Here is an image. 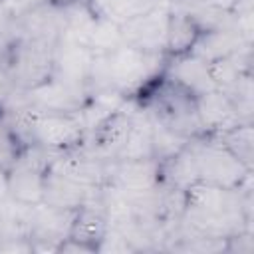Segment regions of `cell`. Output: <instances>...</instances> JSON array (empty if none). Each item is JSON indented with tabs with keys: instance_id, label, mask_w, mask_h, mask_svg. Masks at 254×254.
<instances>
[{
	"instance_id": "obj_1",
	"label": "cell",
	"mask_w": 254,
	"mask_h": 254,
	"mask_svg": "<svg viewBox=\"0 0 254 254\" xmlns=\"http://www.w3.org/2000/svg\"><path fill=\"white\" fill-rule=\"evenodd\" d=\"M163 56L165 54H147L127 44H121L109 54L93 56L89 91L115 89L123 95H129L157 75Z\"/></svg>"
},
{
	"instance_id": "obj_2",
	"label": "cell",
	"mask_w": 254,
	"mask_h": 254,
	"mask_svg": "<svg viewBox=\"0 0 254 254\" xmlns=\"http://www.w3.org/2000/svg\"><path fill=\"white\" fill-rule=\"evenodd\" d=\"M192 149H194L198 183L216 185L224 189L250 187L252 169L240 163L218 139L208 135L192 137Z\"/></svg>"
},
{
	"instance_id": "obj_3",
	"label": "cell",
	"mask_w": 254,
	"mask_h": 254,
	"mask_svg": "<svg viewBox=\"0 0 254 254\" xmlns=\"http://www.w3.org/2000/svg\"><path fill=\"white\" fill-rule=\"evenodd\" d=\"M4 64L18 89H32L54 75V44L16 38L4 56Z\"/></svg>"
},
{
	"instance_id": "obj_4",
	"label": "cell",
	"mask_w": 254,
	"mask_h": 254,
	"mask_svg": "<svg viewBox=\"0 0 254 254\" xmlns=\"http://www.w3.org/2000/svg\"><path fill=\"white\" fill-rule=\"evenodd\" d=\"M77 208H60L40 202L32 208L30 216V240L34 252H58L60 244L69 238Z\"/></svg>"
},
{
	"instance_id": "obj_5",
	"label": "cell",
	"mask_w": 254,
	"mask_h": 254,
	"mask_svg": "<svg viewBox=\"0 0 254 254\" xmlns=\"http://www.w3.org/2000/svg\"><path fill=\"white\" fill-rule=\"evenodd\" d=\"M169 14H171L169 0H163L145 14L123 22L121 24L123 44L147 54H165Z\"/></svg>"
},
{
	"instance_id": "obj_6",
	"label": "cell",
	"mask_w": 254,
	"mask_h": 254,
	"mask_svg": "<svg viewBox=\"0 0 254 254\" xmlns=\"http://www.w3.org/2000/svg\"><path fill=\"white\" fill-rule=\"evenodd\" d=\"M22 91L30 107L40 111H58V113H79L89 97L87 87L67 83L54 75L48 81Z\"/></svg>"
},
{
	"instance_id": "obj_7",
	"label": "cell",
	"mask_w": 254,
	"mask_h": 254,
	"mask_svg": "<svg viewBox=\"0 0 254 254\" xmlns=\"http://www.w3.org/2000/svg\"><path fill=\"white\" fill-rule=\"evenodd\" d=\"M161 183V161L153 157L107 161L105 185L109 187H115L125 192H143L159 187Z\"/></svg>"
},
{
	"instance_id": "obj_8",
	"label": "cell",
	"mask_w": 254,
	"mask_h": 254,
	"mask_svg": "<svg viewBox=\"0 0 254 254\" xmlns=\"http://www.w3.org/2000/svg\"><path fill=\"white\" fill-rule=\"evenodd\" d=\"M93 54L77 40L60 36L54 44V77L89 89Z\"/></svg>"
},
{
	"instance_id": "obj_9",
	"label": "cell",
	"mask_w": 254,
	"mask_h": 254,
	"mask_svg": "<svg viewBox=\"0 0 254 254\" xmlns=\"http://www.w3.org/2000/svg\"><path fill=\"white\" fill-rule=\"evenodd\" d=\"M165 77L194 97L200 93L216 89L214 79L210 75L208 62H204L202 58H198L190 52L181 54V56H173V60L165 67Z\"/></svg>"
},
{
	"instance_id": "obj_10",
	"label": "cell",
	"mask_w": 254,
	"mask_h": 254,
	"mask_svg": "<svg viewBox=\"0 0 254 254\" xmlns=\"http://www.w3.org/2000/svg\"><path fill=\"white\" fill-rule=\"evenodd\" d=\"M16 36L18 38H30V40H42L56 44L58 38L64 34V14L62 4L52 0L34 12L14 20Z\"/></svg>"
},
{
	"instance_id": "obj_11",
	"label": "cell",
	"mask_w": 254,
	"mask_h": 254,
	"mask_svg": "<svg viewBox=\"0 0 254 254\" xmlns=\"http://www.w3.org/2000/svg\"><path fill=\"white\" fill-rule=\"evenodd\" d=\"M194 107H196L202 135L212 137V135H218L220 131L232 127L234 123H238V115H236V109H234L230 97L220 89H212V91L196 95Z\"/></svg>"
},
{
	"instance_id": "obj_12",
	"label": "cell",
	"mask_w": 254,
	"mask_h": 254,
	"mask_svg": "<svg viewBox=\"0 0 254 254\" xmlns=\"http://www.w3.org/2000/svg\"><path fill=\"white\" fill-rule=\"evenodd\" d=\"M101 187H85L77 181H71L60 173L48 171L46 173V189H44V202L60 208H79L85 202L93 200L99 194Z\"/></svg>"
},
{
	"instance_id": "obj_13",
	"label": "cell",
	"mask_w": 254,
	"mask_h": 254,
	"mask_svg": "<svg viewBox=\"0 0 254 254\" xmlns=\"http://www.w3.org/2000/svg\"><path fill=\"white\" fill-rule=\"evenodd\" d=\"M248 46H252V44H248L238 34V30L234 26H226V28H214V30L200 32L194 46L190 48V54H194L210 64V62H216L230 54H236Z\"/></svg>"
},
{
	"instance_id": "obj_14",
	"label": "cell",
	"mask_w": 254,
	"mask_h": 254,
	"mask_svg": "<svg viewBox=\"0 0 254 254\" xmlns=\"http://www.w3.org/2000/svg\"><path fill=\"white\" fill-rule=\"evenodd\" d=\"M153 157V129L151 117L143 107H139L133 115V123L125 141L121 143L119 151L111 161H125V159H151ZM155 159V157H153Z\"/></svg>"
},
{
	"instance_id": "obj_15",
	"label": "cell",
	"mask_w": 254,
	"mask_h": 254,
	"mask_svg": "<svg viewBox=\"0 0 254 254\" xmlns=\"http://www.w3.org/2000/svg\"><path fill=\"white\" fill-rule=\"evenodd\" d=\"M161 181L163 185H169L181 190H189L192 185L198 183L192 139L177 155L169 157L167 161H161Z\"/></svg>"
},
{
	"instance_id": "obj_16",
	"label": "cell",
	"mask_w": 254,
	"mask_h": 254,
	"mask_svg": "<svg viewBox=\"0 0 254 254\" xmlns=\"http://www.w3.org/2000/svg\"><path fill=\"white\" fill-rule=\"evenodd\" d=\"M171 8V6H169ZM200 30L198 26L183 12L173 10L169 14V22H167V38H165V54L173 56H181V54H189L190 48L194 46L196 38H198Z\"/></svg>"
},
{
	"instance_id": "obj_17",
	"label": "cell",
	"mask_w": 254,
	"mask_h": 254,
	"mask_svg": "<svg viewBox=\"0 0 254 254\" xmlns=\"http://www.w3.org/2000/svg\"><path fill=\"white\" fill-rule=\"evenodd\" d=\"M250 62H252V46L230 54L226 58H220L216 62H210V75L214 79L216 89H228L230 85H234L242 75L252 73L250 71Z\"/></svg>"
},
{
	"instance_id": "obj_18",
	"label": "cell",
	"mask_w": 254,
	"mask_h": 254,
	"mask_svg": "<svg viewBox=\"0 0 254 254\" xmlns=\"http://www.w3.org/2000/svg\"><path fill=\"white\" fill-rule=\"evenodd\" d=\"M123 44V36H121V24L105 18V16H95L91 28L87 30L85 38H83V46L93 54V56H101V54H109L115 48H119Z\"/></svg>"
},
{
	"instance_id": "obj_19",
	"label": "cell",
	"mask_w": 254,
	"mask_h": 254,
	"mask_svg": "<svg viewBox=\"0 0 254 254\" xmlns=\"http://www.w3.org/2000/svg\"><path fill=\"white\" fill-rule=\"evenodd\" d=\"M212 137L218 139L240 163H244L248 169H252V163H254V129H252V123L238 121L232 127H228V129H224Z\"/></svg>"
},
{
	"instance_id": "obj_20",
	"label": "cell",
	"mask_w": 254,
	"mask_h": 254,
	"mask_svg": "<svg viewBox=\"0 0 254 254\" xmlns=\"http://www.w3.org/2000/svg\"><path fill=\"white\" fill-rule=\"evenodd\" d=\"M159 2L163 0H89V4L99 16H105L117 24H123L131 18L145 14Z\"/></svg>"
},
{
	"instance_id": "obj_21",
	"label": "cell",
	"mask_w": 254,
	"mask_h": 254,
	"mask_svg": "<svg viewBox=\"0 0 254 254\" xmlns=\"http://www.w3.org/2000/svg\"><path fill=\"white\" fill-rule=\"evenodd\" d=\"M151 129H153V157L157 161H167L169 157L177 155L190 139L171 131L163 123L151 119Z\"/></svg>"
},
{
	"instance_id": "obj_22",
	"label": "cell",
	"mask_w": 254,
	"mask_h": 254,
	"mask_svg": "<svg viewBox=\"0 0 254 254\" xmlns=\"http://www.w3.org/2000/svg\"><path fill=\"white\" fill-rule=\"evenodd\" d=\"M24 141L0 117V171L8 173L24 151Z\"/></svg>"
},
{
	"instance_id": "obj_23",
	"label": "cell",
	"mask_w": 254,
	"mask_h": 254,
	"mask_svg": "<svg viewBox=\"0 0 254 254\" xmlns=\"http://www.w3.org/2000/svg\"><path fill=\"white\" fill-rule=\"evenodd\" d=\"M48 2L52 0H0V12L10 20H18Z\"/></svg>"
},
{
	"instance_id": "obj_24",
	"label": "cell",
	"mask_w": 254,
	"mask_h": 254,
	"mask_svg": "<svg viewBox=\"0 0 254 254\" xmlns=\"http://www.w3.org/2000/svg\"><path fill=\"white\" fill-rule=\"evenodd\" d=\"M16 89H18V87H16L12 75H10L8 65L0 60V111L4 109V105L8 103V99L12 97V93H14Z\"/></svg>"
},
{
	"instance_id": "obj_25",
	"label": "cell",
	"mask_w": 254,
	"mask_h": 254,
	"mask_svg": "<svg viewBox=\"0 0 254 254\" xmlns=\"http://www.w3.org/2000/svg\"><path fill=\"white\" fill-rule=\"evenodd\" d=\"M8 198V192H6V173L0 171V204Z\"/></svg>"
},
{
	"instance_id": "obj_26",
	"label": "cell",
	"mask_w": 254,
	"mask_h": 254,
	"mask_svg": "<svg viewBox=\"0 0 254 254\" xmlns=\"http://www.w3.org/2000/svg\"><path fill=\"white\" fill-rule=\"evenodd\" d=\"M56 2H60V4H65V2H73V0H56Z\"/></svg>"
}]
</instances>
